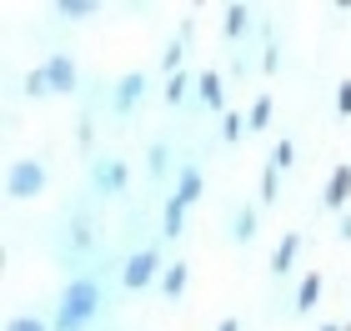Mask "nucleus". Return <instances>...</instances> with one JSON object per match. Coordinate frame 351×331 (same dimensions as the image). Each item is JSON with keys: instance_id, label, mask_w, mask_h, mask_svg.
<instances>
[{"instance_id": "1", "label": "nucleus", "mask_w": 351, "mask_h": 331, "mask_svg": "<svg viewBox=\"0 0 351 331\" xmlns=\"http://www.w3.org/2000/svg\"><path fill=\"white\" fill-rule=\"evenodd\" d=\"M101 317V281L95 276H75L60 291V311H56V331H90V321Z\"/></svg>"}, {"instance_id": "2", "label": "nucleus", "mask_w": 351, "mask_h": 331, "mask_svg": "<svg viewBox=\"0 0 351 331\" xmlns=\"http://www.w3.org/2000/svg\"><path fill=\"white\" fill-rule=\"evenodd\" d=\"M166 256L156 246H141V251H131V256L121 261V291H131V296H141V291H151V286H161V276H166Z\"/></svg>"}, {"instance_id": "3", "label": "nucleus", "mask_w": 351, "mask_h": 331, "mask_svg": "<svg viewBox=\"0 0 351 331\" xmlns=\"http://www.w3.org/2000/svg\"><path fill=\"white\" fill-rule=\"evenodd\" d=\"M45 181H51V171H45V161H36V156H25V161H15L5 171V191L10 201H36L45 191Z\"/></svg>"}, {"instance_id": "4", "label": "nucleus", "mask_w": 351, "mask_h": 331, "mask_svg": "<svg viewBox=\"0 0 351 331\" xmlns=\"http://www.w3.org/2000/svg\"><path fill=\"white\" fill-rule=\"evenodd\" d=\"M40 66H45V75H51V90H56V96H75V86H81V71H75L71 56L56 51V56H45Z\"/></svg>"}, {"instance_id": "5", "label": "nucleus", "mask_w": 351, "mask_h": 331, "mask_svg": "<svg viewBox=\"0 0 351 331\" xmlns=\"http://www.w3.org/2000/svg\"><path fill=\"white\" fill-rule=\"evenodd\" d=\"M146 71H131V75H121L116 81V101H110V110H116V116H131V110L141 106V96H146Z\"/></svg>"}, {"instance_id": "6", "label": "nucleus", "mask_w": 351, "mask_h": 331, "mask_svg": "<svg viewBox=\"0 0 351 331\" xmlns=\"http://www.w3.org/2000/svg\"><path fill=\"white\" fill-rule=\"evenodd\" d=\"M125 186H131V166H125L121 156L116 161H95V191L101 196H121Z\"/></svg>"}, {"instance_id": "7", "label": "nucleus", "mask_w": 351, "mask_h": 331, "mask_svg": "<svg viewBox=\"0 0 351 331\" xmlns=\"http://www.w3.org/2000/svg\"><path fill=\"white\" fill-rule=\"evenodd\" d=\"M322 201H326V211H337V216H346V201H351V161H341L337 171H331V181H326V191H322Z\"/></svg>"}, {"instance_id": "8", "label": "nucleus", "mask_w": 351, "mask_h": 331, "mask_svg": "<svg viewBox=\"0 0 351 331\" xmlns=\"http://www.w3.org/2000/svg\"><path fill=\"white\" fill-rule=\"evenodd\" d=\"M322 291H326V276L322 271H306V276H301V286H296L291 311H296V317H311V311L322 306Z\"/></svg>"}, {"instance_id": "9", "label": "nucleus", "mask_w": 351, "mask_h": 331, "mask_svg": "<svg viewBox=\"0 0 351 331\" xmlns=\"http://www.w3.org/2000/svg\"><path fill=\"white\" fill-rule=\"evenodd\" d=\"M296 256H301V231H286L281 246L271 251V276H276V281L291 276V271H296Z\"/></svg>"}, {"instance_id": "10", "label": "nucleus", "mask_w": 351, "mask_h": 331, "mask_svg": "<svg viewBox=\"0 0 351 331\" xmlns=\"http://www.w3.org/2000/svg\"><path fill=\"white\" fill-rule=\"evenodd\" d=\"M196 96H201L206 110H221V116H226V81H221L216 71H201L196 75Z\"/></svg>"}, {"instance_id": "11", "label": "nucleus", "mask_w": 351, "mask_h": 331, "mask_svg": "<svg viewBox=\"0 0 351 331\" xmlns=\"http://www.w3.org/2000/svg\"><path fill=\"white\" fill-rule=\"evenodd\" d=\"M186 286H191V266H186V261H171L156 291H161V302H181V296H186Z\"/></svg>"}, {"instance_id": "12", "label": "nucleus", "mask_w": 351, "mask_h": 331, "mask_svg": "<svg viewBox=\"0 0 351 331\" xmlns=\"http://www.w3.org/2000/svg\"><path fill=\"white\" fill-rule=\"evenodd\" d=\"M206 191V176H201V166H181L176 171V201H186V206H196Z\"/></svg>"}, {"instance_id": "13", "label": "nucleus", "mask_w": 351, "mask_h": 331, "mask_svg": "<svg viewBox=\"0 0 351 331\" xmlns=\"http://www.w3.org/2000/svg\"><path fill=\"white\" fill-rule=\"evenodd\" d=\"M186 211H191L186 201H176V196L166 201V211H161V236H166V241H181V231H186Z\"/></svg>"}, {"instance_id": "14", "label": "nucleus", "mask_w": 351, "mask_h": 331, "mask_svg": "<svg viewBox=\"0 0 351 331\" xmlns=\"http://www.w3.org/2000/svg\"><path fill=\"white\" fill-rule=\"evenodd\" d=\"M221 30H226V40H241L251 30V5H226L221 10Z\"/></svg>"}, {"instance_id": "15", "label": "nucleus", "mask_w": 351, "mask_h": 331, "mask_svg": "<svg viewBox=\"0 0 351 331\" xmlns=\"http://www.w3.org/2000/svg\"><path fill=\"white\" fill-rule=\"evenodd\" d=\"M256 231H261V221H256V206H241L231 221V236H236V246H251L256 241Z\"/></svg>"}, {"instance_id": "16", "label": "nucleus", "mask_w": 351, "mask_h": 331, "mask_svg": "<svg viewBox=\"0 0 351 331\" xmlns=\"http://www.w3.org/2000/svg\"><path fill=\"white\" fill-rule=\"evenodd\" d=\"M246 136H251L246 116H241V110H226V116H221V140H226V146H236V140H246Z\"/></svg>"}, {"instance_id": "17", "label": "nucleus", "mask_w": 351, "mask_h": 331, "mask_svg": "<svg viewBox=\"0 0 351 331\" xmlns=\"http://www.w3.org/2000/svg\"><path fill=\"white\" fill-rule=\"evenodd\" d=\"M156 66H161L166 75H181V71H186V40L176 36V40L166 45V51H161V60H156Z\"/></svg>"}, {"instance_id": "18", "label": "nucleus", "mask_w": 351, "mask_h": 331, "mask_svg": "<svg viewBox=\"0 0 351 331\" xmlns=\"http://www.w3.org/2000/svg\"><path fill=\"white\" fill-rule=\"evenodd\" d=\"M146 166H151V176H156V181H166V176H171V146H166V140H156V146L146 151Z\"/></svg>"}, {"instance_id": "19", "label": "nucleus", "mask_w": 351, "mask_h": 331, "mask_svg": "<svg viewBox=\"0 0 351 331\" xmlns=\"http://www.w3.org/2000/svg\"><path fill=\"white\" fill-rule=\"evenodd\" d=\"M271 110H276V101H271V96H256V101H251V110H246V125H251V131H266V125H271Z\"/></svg>"}, {"instance_id": "20", "label": "nucleus", "mask_w": 351, "mask_h": 331, "mask_svg": "<svg viewBox=\"0 0 351 331\" xmlns=\"http://www.w3.org/2000/svg\"><path fill=\"white\" fill-rule=\"evenodd\" d=\"M56 15L60 21H86V15H95V0H56Z\"/></svg>"}, {"instance_id": "21", "label": "nucleus", "mask_w": 351, "mask_h": 331, "mask_svg": "<svg viewBox=\"0 0 351 331\" xmlns=\"http://www.w3.org/2000/svg\"><path fill=\"white\" fill-rule=\"evenodd\" d=\"M25 96H30V101H45V96H56V90H51V75H45V66L25 71Z\"/></svg>"}, {"instance_id": "22", "label": "nucleus", "mask_w": 351, "mask_h": 331, "mask_svg": "<svg viewBox=\"0 0 351 331\" xmlns=\"http://www.w3.org/2000/svg\"><path fill=\"white\" fill-rule=\"evenodd\" d=\"M276 196H281V171L266 161V171H261V206H271Z\"/></svg>"}, {"instance_id": "23", "label": "nucleus", "mask_w": 351, "mask_h": 331, "mask_svg": "<svg viewBox=\"0 0 351 331\" xmlns=\"http://www.w3.org/2000/svg\"><path fill=\"white\" fill-rule=\"evenodd\" d=\"M271 166H276L281 176L296 166V146H291V140H276V151H271Z\"/></svg>"}, {"instance_id": "24", "label": "nucleus", "mask_w": 351, "mask_h": 331, "mask_svg": "<svg viewBox=\"0 0 351 331\" xmlns=\"http://www.w3.org/2000/svg\"><path fill=\"white\" fill-rule=\"evenodd\" d=\"M186 90H191V75L181 71V75H171V81H166V106H181L186 101Z\"/></svg>"}, {"instance_id": "25", "label": "nucleus", "mask_w": 351, "mask_h": 331, "mask_svg": "<svg viewBox=\"0 0 351 331\" xmlns=\"http://www.w3.org/2000/svg\"><path fill=\"white\" fill-rule=\"evenodd\" d=\"M5 331H56L51 321H40V317H10Z\"/></svg>"}, {"instance_id": "26", "label": "nucleus", "mask_w": 351, "mask_h": 331, "mask_svg": "<svg viewBox=\"0 0 351 331\" xmlns=\"http://www.w3.org/2000/svg\"><path fill=\"white\" fill-rule=\"evenodd\" d=\"M71 241H75V251H90V241H95V236H90V226H86V216L71 226Z\"/></svg>"}, {"instance_id": "27", "label": "nucleus", "mask_w": 351, "mask_h": 331, "mask_svg": "<svg viewBox=\"0 0 351 331\" xmlns=\"http://www.w3.org/2000/svg\"><path fill=\"white\" fill-rule=\"evenodd\" d=\"M261 71H266V75H276V71H281V45H276V40L266 45V56H261Z\"/></svg>"}, {"instance_id": "28", "label": "nucleus", "mask_w": 351, "mask_h": 331, "mask_svg": "<svg viewBox=\"0 0 351 331\" xmlns=\"http://www.w3.org/2000/svg\"><path fill=\"white\" fill-rule=\"evenodd\" d=\"M337 116H346V121H351V81H341V86H337Z\"/></svg>"}, {"instance_id": "29", "label": "nucleus", "mask_w": 351, "mask_h": 331, "mask_svg": "<svg viewBox=\"0 0 351 331\" xmlns=\"http://www.w3.org/2000/svg\"><path fill=\"white\" fill-rule=\"evenodd\" d=\"M337 236H341V241H351V211H346V216H337Z\"/></svg>"}, {"instance_id": "30", "label": "nucleus", "mask_w": 351, "mask_h": 331, "mask_svg": "<svg viewBox=\"0 0 351 331\" xmlns=\"http://www.w3.org/2000/svg\"><path fill=\"white\" fill-rule=\"evenodd\" d=\"M216 331H241V321H236V317H226V321H221Z\"/></svg>"}, {"instance_id": "31", "label": "nucleus", "mask_w": 351, "mask_h": 331, "mask_svg": "<svg viewBox=\"0 0 351 331\" xmlns=\"http://www.w3.org/2000/svg\"><path fill=\"white\" fill-rule=\"evenodd\" d=\"M316 331H346V326L341 321H326V326H316Z\"/></svg>"}]
</instances>
